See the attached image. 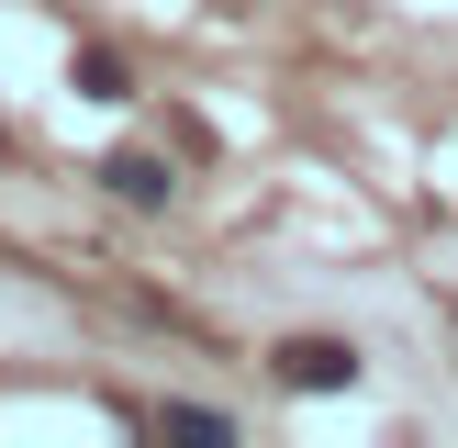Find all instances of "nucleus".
I'll return each instance as SVG.
<instances>
[{
	"instance_id": "nucleus-1",
	"label": "nucleus",
	"mask_w": 458,
	"mask_h": 448,
	"mask_svg": "<svg viewBox=\"0 0 458 448\" xmlns=\"http://www.w3.org/2000/svg\"><path fill=\"white\" fill-rule=\"evenodd\" d=\"M268 370H280L291 392H347V381H358V348H347V336H280Z\"/></svg>"
},
{
	"instance_id": "nucleus-2",
	"label": "nucleus",
	"mask_w": 458,
	"mask_h": 448,
	"mask_svg": "<svg viewBox=\"0 0 458 448\" xmlns=\"http://www.w3.org/2000/svg\"><path fill=\"white\" fill-rule=\"evenodd\" d=\"M101 191L123 202V213H168V191H179V179H168V157H146V146H112V157H101Z\"/></svg>"
},
{
	"instance_id": "nucleus-3",
	"label": "nucleus",
	"mask_w": 458,
	"mask_h": 448,
	"mask_svg": "<svg viewBox=\"0 0 458 448\" xmlns=\"http://www.w3.org/2000/svg\"><path fill=\"white\" fill-rule=\"evenodd\" d=\"M123 426H157V437H191V448H235L224 403H123Z\"/></svg>"
},
{
	"instance_id": "nucleus-4",
	"label": "nucleus",
	"mask_w": 458,
	"mask_h": 448,
	"mask_svg": "<svg viewBox=\"0 0 458 448\" xmlns=\"http://www.w3.org/2000/svg\"><path fill=\"white\" fill-rule=\"evenodd\" d=\"M67 79H79V101H134V79H123V56H112V45H79V56H67Z\"/></svg>"
}]
</instances>
